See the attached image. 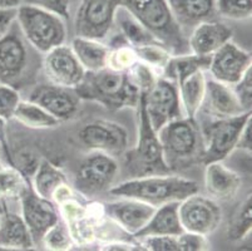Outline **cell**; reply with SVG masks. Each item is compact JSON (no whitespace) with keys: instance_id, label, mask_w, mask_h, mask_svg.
Masks as SVG:
<instances>
[{"instance_id":"cell-15","label":"cell","mask_w":252,"mask_h":251,"mask_svg":"<svg viewBox=\"0 0 252 251\" xmlns=\"http://www.w3.org/2000/svg\"><path fill=\"white\" fill-rule=\"evenodd\" d=\"M251 67V53L237 47L232 41L224 43L211 55L208 71L219 82L233 86Z\"/></svg>"},{"instance_id":"cell-2","label":"cell","mask_w":252,"mask_h":251,"mask_svg":"<svg viewBox=\"0 0 252 251\" xmlns=\"http://www.w3.org/2000/svg\"><path fill=\"white\" fill-rule=\"evenodd\" d=\"M198 186L192 179L176 175H151L126 181L109 192L122 199H132L158 207L168 202H181L197 193Z\"/></svg>"},{"instance_id":"cell-31","label":"cell","mask_w":252,"mask_h":251,"mask_svg":"<svg viewBox=\"0 0 252 251\" xmlns=\"http://www.w3.org/2000/svg\"><path fill=\"white\" fill-rule=\"evenodd\" d=\"M28 177L22 171L10 166L0 167V197L6 200H22L25 192L29 190Z\"/></svg>"},{"instance_id":"cell-24","label":"cell","mask_w":252,"mask_h":251,"mask_svg":"<svg viewBox=\"0 0 252 251\" xmlns=\"http://www.w3.org/2000/svg\"><path fill=\"white\" fill-rule=\"evenodd\" d=\"M34 246L22 216L4 209L0 214V250H29Z\"/></svg>"},{"instance_id":"cell-40","label":"cell","mask_w":252,"mask_h":251,"mask_svg":"<svg viewBox=\"0 0 252 251\" xmlns=\"http://www.w3.org/2000/svg\"><path fill=\"white\" fill-rule=\"evenodd\" d=\"M143 239V245L147 250L153 251H180L178 250L177 236H147Z\"/></svg>"},{"instance_id":"cell-28","label":"cell","mask_w":252,"mask_h":251,"mask_svg":"<svg viewBox=\"0 0 252 251\" xmlns=\"http://www.w3.org/2000/svg\"><path fill=\"white\" fill-rule=\"evenodd\" d=\"M211 55H197V54H181L171 57L164 67L163 72L167 79H175L181 83L186 78L192 75L198 71H206L210 68Z\"/></svg>"},{"instance_id":"cell-12","label":"cell","mask_w":252,"mask_h":251,"mask_svg":"<svg viewBox=\"0 0 252 251\" xmlns=\"http://www.w3.org/2000/svg\"><path fill=\"white\" fill-rule=\"evenodd\" d=\"M23 220L28 226L34 245L43 244L45 234L59 221L58 213L50 200L39 196L31 185L22 197Z\"/></svg>"},{"instance_id":"cell-33","label":"cell","mask_w":252,"mask_h":251,"mask_svg":"<svg viewBox=\"0 0 252 251\" xmlns=\"http://www.w3.org/2000/svg\"><path fill=\"white\" fill-rule=\"evenodd\" d=\"M216 14L232 20H244L251 17L252 0H215Z\"/></svg>"},{"instance_id":"cell-46","label":"cell","mask_w":252,"mask_h":251,"mask_svg":"<svg viewBox=\"0 0 252 251\" xmlns=\"http://www.w3.org/2000/svg\"><path fill=\"white\" fill-rule=\"evenodd\" d=\"M4 136V119L0 118V137Z\"/></svg>"},{"instance_id":"cell-14","label":"cell","mask_w":252,"mask_h":251,"mask_svg":"<svg viewBox=\"0 0 252 251\" xmlns=\"http://www.w3.org/2000/svg\"><path fill=\"white\" fill-rule=\"evenodd\" d=\"M79 140L87 148L109 156L122 155L128 144L127 131L112 121H94L86 124L79 132Z\"/></svg>"},{"instance_id":"cell-41","label":"cell","mask_w":252,"mask_h":251,"mask_svg":"<svg viewBox=\"0 0 252 251\" xmlns=\"http://www.w3.org/2000/svg\"><path fill=\"white\" fill-rule=\"evenodd\" d=\"M75 0H27L28 4L40 6L47 10L58 14L63 19H68L70 13V6Z\"/></svg>"},{"instance_id":"cell-23","label":"cell","mask_w":252,"mask_h":251,"mask_svg":"<svg viewBox=\"0 0 252 251\" xmlns=\"http://www.w3.org/2000/svg\"><path fill=\"white\" fill-rule=\"evenodd\" d=\"M178 205L180 202L173 201L158 206L146 226L133 235L134 238L142 239L147 236H162V235L178 236L182 234L185 230L181 225L180 216H178Z\"/></svg>"},{"instance_id":"cell-7","label":"cell","mask_w":252,"mask_h":251,"mask_svg":"<svg viewBox=\"0 0 252 251\" xmlns=\"http://www.w3.org/2000/svg\"><path fill=\"white\" fill-rule=\"evenodd\" d=\"M250 118L251 112H244L238 116L214 118L208 122L201 131L205 143L202 162L207 165L227 157L236 149L240 135Z\"/></svg>"},{"instance_id":"cell-36","label":"cell","mask_w":252,"mask_h":251,"mask_svg":"<svg viewBox=\"0 0 252 251\" xmlns=\"http://www.w3.org/2000/svg\"><path fill=\"white\" fill-rule=\"evenodd\" d=\"M20 102L19 93L11 86H0V118L4 121L13 119L18 105Z\"/></svg>"},{"instance_id":"cell-39","label":"cell","mask_w":252,"mask_h":251,"mask_svg":"<svg viewBox=\"0 0 252 251\" xmlns=\"http://www.w3.org/2000/svg\"><path fill=\"white\" fill-rule=\"evenodd\" d=\"M233 92L245 112H251L252 107V68L250 67L241 79L233 84Z\"/></svg>"},{"instance_id":"cell-38","label":"cell","mask_w":252,"mask_h":251,"mask_svg":"<svg viewBox=\"0 0 252 251\" xmlns=\"http://www.w3.org/2000/svg\"><path fill=\"white\" fill-rule=\"evenodd\" d=\"M43 244L52 250H65L70 248L69 229L57 222L49 231L45 234Z\"/></svg>"},{"instance_id":"cell-5","label":"cell","mask_w":252,"mask_h":251,"mask_svg":"<svg viewBox=\"0 0 252 251\" xmlns=\"http://www.w3.org/2000/svg\"><path fill=\"white\" fill-rule=\"evenodd\" d=\"M22 36L38 52L47 53L64 44L67 28L58 14L33 4L24 3L18 8L17 19Z\"/></svg>"},{"instance_id":"cell-16","label":"cell","mask_w":252,"mask_h":251,"mask_svg":"<svg viewBox=\"0 0 252 251\" xmlns=\"http://www.w3.org/2000/svg\"><path fill=\"white\" fill-rule=\"evenodd\" d=\"M29 101L44 108L48 113L58 121L70 119L79 108V96L74 88L57 86V84H40L31 93Z\"/></svg>"},{"instance_id":"cell-3","label":"cell","mask_w":252,"mask_h":251,"mask_svg":"<svg viewBox=\"0 0 252 251\" xmlns=\"http://www.w3.org/2000/svg\"><path fill=\"white\" fill-rule=\"evenodd\" d=\"M122 5L172 55L189 53V39L183 34L182 27L172 15L167 0H122Z\"/></svg>"},{"instance_id":"cell-45","label":"cell","mask_w":252,"mask_h":251,"mask_svg":"<svg viewBox=\"0 0 252 251\" xmlns=\"http://www.w3.org/2000/svg\"><path fill=\"white\" fill-rule=\"evenodd\" d=\"M23 0H0V9H18Z\"/></svg>"},{"instance_id":"cell-44","label":"cell","mask_w":252,"mask_h":251,"mask_svg":"<svg viewBox=\"0 0 252 251\" xmlns=\"http://www.w3.org/2000/svg\"><path fill=\"white\" fill-rule=\"evenodd\" d=\"M252 123L251 118L247 121V123L245 124L244 130H242L240 138H238L237 144H236V148L237 149H244V151L250 152L251 153L252 148Z\"/></svg>"},{"instance_id":"cell-6","label":"cell","mask_w":252,"mask_h":251,"mask_svg":"<svg viewBox=\"0 0 252 251\" xmlns=\"http://www.w3.org/2000/svg\"><path fill=\"white\" fill-rule=\"evenodd\" d=\"M137 107L139 109V137L137 146L126 155L125 163L128 174L134 179L151 175L172 174L164 161L157 132L148 121L144 107V93H141Z\"/></svg>"},{"instance_id":"cell-26","label":"cell","mask_w":252,"mask_h":251,"mask_svg":"<svg viewBox=\"0 0 252 251\" xmlns=\"http://www.w3.org/2000/svg\"><path fill=\"white\" fill-rule=\"evenodd\" d=\"M114 24L118 25L119 32L127 39L132 48L143 47L148 44H161L152 36V33L147 31L123 5L117 9Z\"/></svg>"},{"instance_id":"cell-21","label":"cell","mask_w":252,"mask_h":251,"mask_svg":"<svg viewBox=\"0 0 252 251\" xmlns=\"http://www.w3.org/2000/svg\"><path fill=\"white\" fill-rule=\"evenodd\" d=\"M205 185L207 192L215 199L230 200L241 187V177L226 167L222 161H217L206 165Z\"/></svg>"},{"instance_id":"cell-18","label":"cell","mask_w":252,"mask_h":251,"mask_svg":"<svg viewBox=\"0 0 252 251\" xmlns=\"http://www.w3.org/2000/svg\"><path fill=\"white\" fill-rule=\"evenodd\" d=\"M156 209L157 207L152 205L132 199L103 205V213L105 216L112 218L118 226L130 235H136L139 230L146 226L155 214Z\"/></svg>"},{"instance_id":"cell-20","label":"cell","mask_w":252,"mask_h":251,"mask_svg":"<svg viewBox=\"0 0 252 251\" xmlns=\"http://www.w3.org/2000/svg\"><path fill=\"white\" fill-rule=\"evenodd\" d=\"M230 27L216 20H208L196 25L189 39V52L197 55H212L224 43L232 39Z\"/></svg>"},{"instance_id":"cell-29","label":"cell","mask_w":252,"mask_h":251,"mask_svg":"<svg viewBox=\"0 0 252 251\" xmlns=\"http://www.w3.org/2000/svg\"><path fill=\"white\" fill-rule=\"evenodd\" d=\"M65 175L48 160L39 162L34 176V191L44 199H53L57 191L65 186Z\"/></svg>"},{"instance_id":"cell-13","label":"cell","mask_w":252,"mask_h":251,"mask_svg":"<svg viewBox=\"0 0 252 251\" xmlns=\"http://www.w3.org/2000/svg\"><path fill=\"white\" fill-rule=\"evenodd\" d=\"M43 69L50 83L67 88H75L86 74L72 48L64 44L45 53Z\"/></svg>"},{"instance_id":"cell-27","label":"cell","mask_w":252,"mask_h":251,"mask_svg":"<svg viewBox=\"0 0 252 251\" xmlns=\"http://www.w3.org/2000/svg\"><path fill=\"white\" fill-rule=\"evenodd\" d=\"M203 72L205 71H198L178 83L181 103L189 119H194L202 106L206 91V77Z\"/></svg>"},{"instance_id":"cell-1","label":"cell","mask_w":252,"mask_h":251,"mask_svg":"<svg viewBox=\"0 0 252 251\" xmlns=\"http://www.w3.org/2000/svg\"><path fill=\"white\" fill-rule=\"evenodd\" d=\"M74 89L81 100L100 103L111 110L137 107L141 97V91L132 82L127 71H117L109 67L86 72Z\"/></svg>"},{"instance_id":"cell-19","label":"cell","mask_w":252,"mask_h":251,"mask_svg":"<svg viewBox=\"0 0 252 251\" xmlns=\"http://www.w3.org/2000/svg\"><path fill=\"white\" fill-rule=\"evenodd\" d=\"M200 110L214 118L238 116L245 112L231 86L216 79L206 80L205 97Z\"/></svg>"},{"instance_id":"cell-35","label":"cell","mask_w":252,"mask_h":251,"mask_svg":"<svg viewBox=\"0 0 252 251\" xmlns=\"http://www.w3.org/2000/svg\"><path fill=\"white\" fill-rule=\"evenodd\" d=\"M127 72L132 82L138 87L141 93H146V92L150 91L157 80L153 74L152 67L139 61V59L130 68L127 69Z\"/></svg>"},{"instance_id":"cell-34","label":"cell","mask_w":252,"mask_h":251,"mask_svg":"<svg viewBox=\"0 0 252 251\" xmlns=\"http://www.w3.org/2000/svg\"><path fill=\"white\" fill-rule=\"evenodd\" d=\"M134 52L139 61L144 62L150 67H158L161 69H164L172 57L169 50L162 44L143 45V47L134 48Z\"/></svg>"},{"instance_id":"cell-9","label":"cell","mask_w":252,"mask_h":251,"mask_svg":"<svg viewBox=\"0 0 252 251\" xmlns=\"http://www.w3.org/2000/svg\"><path fill=\"white\" fill-rule=\"evenodd\" d=\"M178 87L171 79L159 78L152 88L144 93V107L148 121L156 132L169 122L182 118Z\"/></svg>"},{"instance_id":"cell-43","label":"cell","mask_w":252,"mask_h":251,"mask_svg":"<svg viewBox=\"0 0 252 251\" xmlns=\"http://www.w3.org/2000/svg\"><path fill=\"white\" fill-rule=\"evenodd\" d=\"M18 9H0V38L11 28L17 19Z\"/></svg>"},{"instance_id":"cell-32","label":"cell","mask_w":252,"mask_h":251,"mask_svg":"<svg viewBox=\"0 0 252 251\" xmlns=\"http://www.w3.org/2000/svg\"><path fill=\"white\" fill-rule=\"evenodd\" d=\"M252 226V197L251 195L238 206L231 217L227 229V236L231 241H240L246 238Z\"/></svg>"},{"instance_id":"cell-37","label":"cell","mask_w":252,"mask_h":251,"mask_svg":"<svg viewBox=\"0 0 252 251\" xmlns=\"http://www.w3.org/2000/svg\"><path fill=\"white\" fill-rule=\"evenodd\" d=\"M137 61H138V57L134 52V48H132L130 45H126V47L117 48V49H111L107 67L117 69V71H127Z\"/></svg>"},{"instance_id":"cell-25","label":"cell","mask_w":252,"mask_h":251,"mask_svg":"<svg viewBox=\"0 0 252 251\" xmlns=\"http://www.w3.org/2000/svg\"><path fill=\"white\" fill-rule=\"evenodd\" d=\"M72 50L86 72H95L108 66L111 48L99 40L75 36L73 39Z\"/></svg>"},{"instance_id":"cell-47","label":"cell","mask_w":252,"mask_h":251,"mask_svg":"<svg viewBox=\"0 0 252 251\" xmlns=\"http://www.w3.org/2000/svg\"><path fill=\"white\" fill-rule=\"evenodd\" d=\"M3 211H4V207H3V206H1V205H0V214L3 213Z\"/></svg>"},{"instance_id":"cell-17","label":"cell","mask_w":252,"mask_h":251,"mask_svg":"<svg viewBox=\"0 0 252 251\" xmlns=\"http://www.w3.org/2000/svg\"><path fill=\"white\" fill-rule=\"evenodd\" d=\"M28 49L22 36L13 25L0 38V82L14 86L28 67Z\"/></svg>"},{"instance_id":"cell-42","label":"cell","mask_w":252,"mask_h":251,"mask_svg":"<svg viewBox=\"0 0 252 251\" xmlns=\"http://www.w3.org/2000/svg\"><path fill=\"white\" fill-rule=\"evenodd\" d=\"M177 243L180 251H202L207 246L203 235L189 231H183L182 234L178 235Z\"/></svg>"},{"instance_id":"cell-22","label":"cell","mask_w":252,"mask_h":251,"mask_svg":"<svg viewBox=\"0 0 252 251\" xmlns=\"http://www.w3.org/2000/svg\"><path fill=\"white\" fill-rule=\"evenodd\" d=\"M167 4L181 27L194 28L216 17L215 0H167Z\"/></svg>"},{"instance_id":"cell-30","label":"cell","mask_w":252,"mask_h":251,"mask_svg":"<svg viewBox=\"0 0 252 251\" xmlns=\"http://www.w3.org/2000/svg\"><path fill=\"white\" fill-rule=\"evenodd\" d=\"M13 118L24 127L34 128V130H45V128L57 127L61 121L48 113L44 108L31 101H20Z\"/></svg>"},{"instance_id":"cell-10","label":"cell","mask_w":252,"mask_h":251,"mask_svg":"<svg viewBox=\"0 0 252 251\" xmlns=\"http://www.w3.org/2000/svg\"><path fill=\"white\" fill-rule=\"evenodd\" d=\"M118 174V163L103 152L87 157L78 167L75 175V188L84 196H95L108 190Z\"/></svg>"},{"instance_id":"cell-4","label":"cell","mask_w":252,"mask_h":251,"mask_svg":"<svg viewBox=\"0 0 252 251\" xmlns=\"http://www.w3.org/2000/svg\"><path fill=\"white\" fill-rule=\"evenodd\" d=\"M157 136L164 161L172 172L187 169L198 161L202 162L205 143L194 119H175L158 131Z\"/></svg>"},{"instance_id":"cell-11","label":"cell","mask_w":252,"mask_h":251,"mask_svg":"<svg viewBox=\"0 0 252 251\" xmlns=\"http://www.w3.org/2000/svg\"><path fill=\"white\" fill-rule=\"evenodd\" d=\"M178 216L185 231L206 236L217 229L222 211L214 200L193 193L180 202Z\"/></svg>"},{"instance_id":"cell-8","label":"cell","mask_w":252,"mask_h":251,"mask_svg":"<svg viewBox=\"0 0 252 251\" xmlns=\"http://www.w3.org/2000/svg\"><path fill=\"white\" fill-rule=\"evenodd\" d=\"M122 0H79L74 18L75 36L102 41L114 25Z\"/></svg>"}]
</instances>
